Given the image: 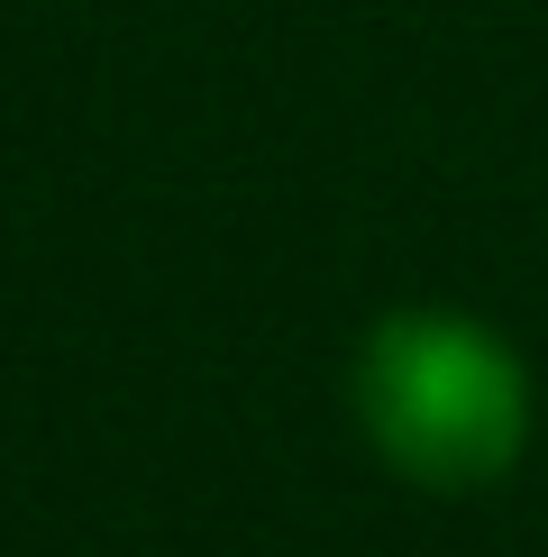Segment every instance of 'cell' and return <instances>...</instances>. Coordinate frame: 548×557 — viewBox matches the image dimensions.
I'll return each instance as SVG.
<instances>
[{"label":"cell","mask_w":548,"mask_h":557,"mask_svg":"<svg viewBox=\"0 0 548 557\" xmlns=\"http://www.w3.org/2000/svg\"><path fill=\"white\" fill-rule=\"evenodd\" d=\"M348 411L384 475L421 494H494L531 457L539 384L494 320L457 301H394L348 357Z\"/></svg>","instance_id":"6da1fadb"}]
</instances>
